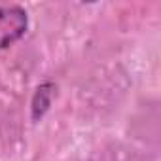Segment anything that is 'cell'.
I'll return each mask as SVG.
<instances>
[{"label":"cell","mask_w":161,"mask_h":161,"mask_svg":"<svg viewBox=\"0 0 161 161\" xmlns=\"http://www.w3.org/2000/svg\"><path fill=\"white\" fill-rule=\"evenodd\" d=\"M27 12L19 6H0V49L17 42L27 31Z\"/></svg>","instance_id":"1"},{"label":"cell","mask_w":161,"mask_h":161,"mask_svg":"<svg viewBox=\"0 0 161 161\" xmlns=\"http://www.w3.org/2000/svg\"><path fill=\"white\" fill-rule=\"evenodd\" d=\"M53 89H55L53 84H42V86L36 89L34 99H32V118H34V119L42 118L44 112L49 108L51 97H53Z\"/></svg>","instance_id":"2"}]
</instances>
